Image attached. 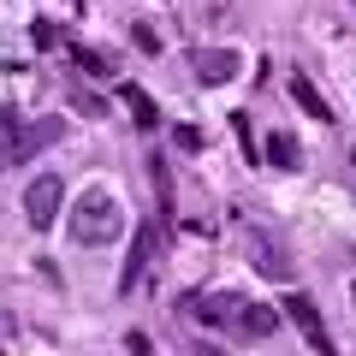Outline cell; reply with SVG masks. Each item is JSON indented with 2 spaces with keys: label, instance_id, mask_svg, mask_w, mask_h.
Listing matches in <instances>:
<instances>
[{
  "label": "cell",
  "instance_id": "cell-1",
  "mask_svg": "<svg viewBox=\"0 0 356 356\" xmlns=\"http://www.w3.org/2000/svg\"><path fill=\"white\" fill-rule=\"evenodd\" d=\"M72 238L83 243V250H102V243H113L119 232H125V208H119V196L113 191H102V184H89L83 196H77V208H72Z\"/></svg>",
  "mask_w": 356,
  "mask_h": 356
},
{
  "label": "cell",
  "instance_id": "cell-2",
  "mask_svg": "<svg viewBox=\"0 0 356 356\" xmlns=\"http://www.w3.org/2000/svg\"><path fill=\"white\" fill-rule=\"evenodd\" d=\"M0 131H6V149H0V161H6V166H24L30 154H42L48 143L65 137V119H30V125H18L13 113H0Z\"/></svg>",
  "mask_w": 356,
  "mask_h": 356
},
{
  "label": "cell",
  "instance_id": "cell-3",
  "mask_svg": "<svg viewBox=\"0 0 356 356\" xmlns=\"http://www.w3.org/2000/svg\"><path fill=\"white\" fill-rule=\"evenodd\" d=\"M60 202H65V184L54 172H42V178H30V191H24V220L30 226H54V220H60Z\"/></svg>",
  "mask_w": 356,
  "mask_h": 356
},
{
  "label": "cell",
  "instance_id": "cell-4",
  "mask_svg": "<svg viewBox=\"0 0 356 356\" xmlns=\"http://www.w3.org/2000/svg\"><path fill=\"white\" fill-rule=\"evenodd\" d=\"M191 72L202 77L208 89H220V83H232V77L243 72V54L238 48H196L191 54Z\"/></svg>",
  "mask_w": 356,
  "mask_h": 356
},
{
  "label": "cell",
  "instance_id": "cell-5",
  "mask_svg": "<svg viewBox=\"0 0 356 356\" xmlns=\"http://www.w3.org/2000/svg\"><path fill=\"white\" fill-rule=\"evenodd\" d=\"M285 315L297 321V332L309 339V350L332 356V339H327V327H321V315H315V303H309V297H291V303H285Z\"/></svg>",
  "mask_w": 356,
  "mask_h": 356
},
{
  "label": "cell",
  "instance_id": "cell-6",
  "mask_svg": "<svg viewBox=\"0 0 356 356\" xmlns=\"http://www.w3.org/2000/svg\"><path fill=\"white\" fill-rule=\"evenodd\" d=\"M255 273L261 280H280V285H291V255H285V243H267V238H255Z\"/></svg>",
  "mask_w": 356,
  "mask_h": 356
},
{
  "label": "cell",
  "instance_id": "cell-7",
  "mask_svg": "<svg viewBox=\"0 0 356 356\" xmlns=\"http://www.w3.org/2000/svg\"><path fill=\"white\" fill-rule=\"evenodd\" d=\"M285 89H291V102H297V107H303V113H309V119H321V125H327V119H332V107H327V95H321V89H315V83H309V77H303V72H291V83H285Z\"/></svg>",
  "mask_w": 356,
  "mask_h": 356
},
{
  "label": "cell",
  "instance_id": "cell-8",
  "mask_svg": "<svg viewBox=\"0 0 356 356\" xmlns=\"http://www.w3.org/2000/svg\"><path fill=\"white\" fill-rule=\"evenodd\" d=\"M232 327H238L243 339H267V332L280 327V309H261V303H243V309H238V321H232Z\"/></svg>",
  "mask_w": 356,
  "mask_h": 356
},
{
  "label": "cell",
  "instance_id": "cell-9",
  "mask_svg": "<svg viewBox=\"0 0 356 356\" xmlns=\"http://www.w3.org/2000/svg\"><path fill=\"white\" fill-rule=\"evenodd\" d=\"M149 255H154V226H143V232H137V250H131L125 273H119V285H125V291H131V285L143 280V267H149Z\"/></svg>",
  "mask_w": 356,
  "mask_h": 356
},
{
  "label": "cell",
  "instance_id": "cell-10",
  "mask_svg": "<svg viewBox=\"0 0 356 356\" xmlns=\"http://www.w3.org/2000/svg\"><path fill=\"white\" fill-rule=\"evenodd\" d=\"M267 161L280 166V172H297L303 149H297V137H291V131H273V137H267Z\"/></svg>",
  "mask_w": 356,
  "mask_h": 356
},
{
  "label": "cell",
  "instance_id": "cell-11",
  "mask_svg": "<svg viewBox=\"0 0 356 356\" xmlns=\"http://www.w3.org/2000/svg\"><path fill=\"white\" fill-rule=\"evenodd\" d=\"M119 95H125V107H131V113H137V125H143V131H154V125H161V113H154V102H149V95H143L137 83H125V89H119Z\"/></svg>",
  "mask_w": 356,
  "mask_h": 356
},
{
  "label": "cell",
  "instance_id": "cell-12",
  "mask_svg": "<svg viewBox=\"0 0 356 356\" xmlns=\"http://www.w3.org/2000/svg\"><path fill=\"white\" fill-rule=\"evenodd\" d=\"M238 309H243V297H208V303L196 309V315H202V321H214V327H232V321H238Z\"/></svg>",
  "mask_w": 356,
  "mask_h": 356
},
{
  "label": "cell",
  "instance_id": "cell-13",
  "mask_svg": "<svg viewBox=\"0 0 356 356\" xmlns=\"http://www.w3.org/2000/svg\"><path fill=\"white\" fill-rule=\"evenodd\" d=\"M131 42H137V48H143V54H161V36H154V30H149V24H137V30H131Z\"/></svg>",
  "mask_w": 356,
  "mask_h": 356
},
{
  "label": "cell",
  "instance_id": "cell-14",
  "mask_svg": "<svg viewBox=\"0 0 356 356\" xmlns=\"http://www.w3.org/2000/svg\"><path fill=\"white\" fill-rule=\"evenodd\" d=\"M77 65H83V72H107V60H102V54H89V48H77Z\"/></svg>",
  "mask_w": 356,
  "mask_h": 356
},
{
  "label": "cell",
  "instance_id": "cell-15",
  "mask_svg": "<svg viewBox=\"0 0 356 356\" xmlns=\"http://www.w3.org/2000/svg\"><path fill=\"white\" fill-rule=\"evenodd\" d=\"M54 42H60V30H54L48 18H42V24H36V48H54Z\"/></svg>",
  "mask_w": 356,
  "mask_h": 356
}]
</instances>
